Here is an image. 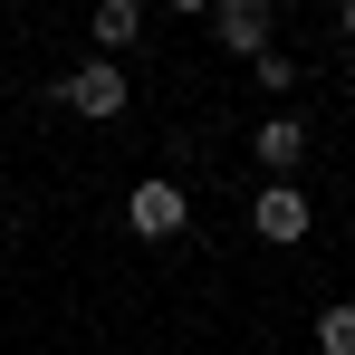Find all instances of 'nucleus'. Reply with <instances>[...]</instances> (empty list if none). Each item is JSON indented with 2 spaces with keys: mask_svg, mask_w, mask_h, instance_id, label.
<instances>
[{
  "mask_svg": "<svg viewBox=\"0 0 355 355\" xmlns=\"http://www.w3.org/2000/svg\"><path fill=\"white\" fill-rule=\"evenodd\" d=\"M49 96H58L67 116H87V125H116L125 106H135V77H125L116 58H87V67H67V77L49 87Z\"/></svg>",
  "mask_w": 355,
  "mask_h": 355,
  "instance_id": "1",
  "label": "nucleus"
},
{
  "mask_svg": "<svg viewBox=\"0 0 355 355\" xmlns=\"http://www.w3.org/2000/svg\"><path fill=\"white\" fill-rule=\"evenodd\" d=\"M250 231L288 250V240H307V231H317V202H307V192H297L288 173H269L259 192H250Z\"/></svg>",
  "mask_w": 355,
  "mask_h": 355,
  "instance_id": "2",
  "label": "nucleus"
},
{
  "mask_svg": "<svg viewBox=\"0 0 355 355\" xmlns=\"http://www.w3.org/2000/svg\"><path fill=\"white\" fill-rule=\"evenodd\" d=\"M182 221H192V202H182L173 173H144L135 192H125V231L135 240H182Z\"/></svg>",
  "mask_w": 355,
  "mask_h": 355,
  "instance_id": "3",
  "label": "nucleus"
},
{
  "mask_svg": "<svg viewBox=\"0 0 355 355\" xmlns=\"http://www.w3.org/2000/svg\"><path fill=\"white\" fill-rule=\"evenodd\" d=\"M269 29H279V10H269V0H211V39H221L231 58L269 49Z\"/></svg>",
  "mask_w": 355,
  "mask_h": 355,
  "instance_id": "4",
  "label": "nucleus"
},
{
  "mask_svg": "<svg viewBox=\"0 0 355 355\" xmlns=\"http://www.w3.org/2000/svg\"><path fill=\"white\" fill-rule=\"evenodd\" d=\"M250 154H259L269 173H297V164H307V116H288V106L259 116V125H250Z\"/></svg>",
  "mask_w": 355,
  "mask_h": 355,
  "instance_id": "5",
  "label": "nucleus"
},
{
  "mask_svg": "<svg viewBox=\"0 0 355 355\" xmlns=\"http://www.w3.org/2000/svg\"><path fill=\"white\" fill-rule=\"evenodd\" d=\"M144 39V0H96V49H135Z\"/></svg>",
  "mask_w": 355,
  "mask_h": 355,
  "instance_id": "6",
  "label": "nucleus"
},
{
  "mask_svg": "<svg viewBox=\"0 0 355 355\" xmlns=\"http://www.w3.org/2000/svg\"><path fill=\"white\" fill-rule=\"evenodd\" d=\"M317 346H327V355H355V307H346V297L317 307Z\"/></svg>",
  "mask_w": 355,
  "mask_h": 355,
  "instance_id": "7",
  "label": "nucleus"
},
{
  "mask_svg": "<svg viewBox=\"0 0 355 355\" xmlns=\"http://www.w3.org/2000/svg\"><path fill=\"white\" fill-rule=\"evenodd\" d=\"M250 77H259L269 96H288V87H297V58H279V49H250Z\"/></svg>",
  "mask_w": 355,
  "mask_h": 355,
  "instance_id": "8",
  "label": "nucleus"
},
{
  "mask_svg": "<svg viewBox=\"0 0 355 355\" xmlns=\"http://www.w3.org/2000/svg\"><path fill=\"white\" fill-rule=\"evenodd\" d=\"M164 10H211V0H164Z\"/></svg>",
  "mask_w": 355,
  "mask_h": 355,
  "instance_id": "9",
  "label": "nucleus"
},
{
  "mask_svg": "<svg viewBox=\"0 0 355 355\" xmlns=\"http://www.w3.org/2000/svg\"><path fill=\"white\" fill-rule=\"evenodd\" d=\"M346 39H355V0H346Z\"/></svg>",
  "mask_w": 355,
  "mask_h": 355,
  "instance_id": "10",
  "label": "nucleus"
}]
</instances>
